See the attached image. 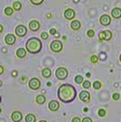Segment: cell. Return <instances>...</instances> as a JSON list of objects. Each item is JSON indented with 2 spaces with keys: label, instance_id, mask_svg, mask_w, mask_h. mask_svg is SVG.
Segmentation results:
<instances>
[{
  "label": "cell",
  "instance_id": "obj_1",
  "mask_svg": "<svg viewBox=\"0 0 121 122\" xmlns=\"http://www.w3.org/2000/svg\"><path fill=\"white\" fill-rule=\"evenodd\" d=\"M77 96L76 88H74L69 83L62 84L57 90V97L63 103H71Z\"/></svg>",
  "mask_w": 121,
  "mask_h": 122
},
{
  "label": "cell",
  "instance_id": "obj_2",
  "mask_svg": "<svg viewBox=\"0 0 121 122\" xmlns=\"http://www.w3.org/2000/svg\"><path fill=\"white\" fill-rule=\"evenodd\" d=\"M42 50V42L40 39L32 37L27 40L26 42V51L30 54H38Z\"/></svg>",
  "mask_w": 121,
  "mask_h": 122
},
{
  "label": "cell",
  "instance_id": "obj_3",
  "mask_svg": "<svg viewBox=\"0 0 121 122\" xmlns=\"http://www.w3.org/2000/svg\"><path fill=\"white\" fill-rule=\"evenodd\" d=\"M55 77H56L58 80H65L68 77V70L65 67H58V68L55 70Z\"/></svg>",
  "mask_w": 121,
  "mask_h": 122
},
{
  "label": "cell",
  "instance_id": "obj_4",
  "mask_svg": "<svg viewBox=\"0 0 121 122\" xmlns=\"http://www.w3.org/2000/svg\"><path fill=\"white\" fill-rule=\"evenodd\" d=\"M50 50L53 53H59L63 50V43L59 40H53L50 43Z\"/></svg>",
  "mask_w": 121,
  "mask_h": 122
},
{
  "label": "cell",
  "instance_id": "obj_5",
  "mask_svg": "<svg viewBox=\"0 0 121 122\" xmlns=\"http://www.w3.org/2000/svg\"><path fill=\"white\" fill-rule=\"evenodd\" d=\"M40 86H41V82H40V80H39L38 78H36V77L32 78L28 81V88H29L30 90L37 91L40 89Z\"/></svg>",
  "mask_w": 121,
  "mask_h": 122
},
{
  "label": "cell",
  "instance_id": "obj_6",
  "mask_svg": "<svg viewBox=\"0 0 121 122\" xmlns=\"http://www.w3.org/2000/svg\"><path fill=\"white\" fill-rule=\"evenodd\" d=\"M79 99L81 102H83V103H89L90 101H91V94H90V92L88 90H83L81 91V92L79 93Z\"/></svg>",
  "mask_w": 121,
  "mask_h": 122
},
{
  "label": "cell",
  "instance_id": "obj_7",
  "mask_svg": "<svg viewBox=\"0 0 121 122\" xmlns=\"http://www.w3.org/2000/svg\"><path fill=\"white\" fill-rule=\"evenodd\" d=\"M27 34V27L24 25H17L15 27V36L17 37H24Z\"/></svg>",
  "mask_w": 121,
  "mask_h": 122
},
{
  "label": "cell",
  "instance_id": "obj_8",
  "mask_svg": "<svg viewBox=\"0 0 121 122\" xmlns=\"http://www.w3.org/2000/svg\"><path fill=\"white\" fill-rule=\"evenodd\" d=\"M64 17L67 20V21H73L76 17V11L71 8H67L64 11Z\"/></svg>",
  "mask_w": 121,
  "mask_h": 122
},
{
  "label": "cell",
  "instance_id": "obj_9",
  "mask_svg": "<svg viewBox=\"0 0 121 122\" xmlns=\"http://www.w3.org/2000/svg\"><path fill=\"white\" fill-rule=\"evenodd\" d=\"M111 23V16L108 14H103L100 17V24L102 26H109Z\"/></svg>",
  "mask_w": 121,
  "mask_h": 122
},
{
  "label": "cell",
  "instance_id": "obj_10",
  "mask_svg": "<svg viewBox=\"0 0 121 122\" xmlns=\"http://www.w3.org/2000/svg\"><path fill=\"white\" fill-rule=\"evenodd\" d=\"M59 107H61V104H59L58 101H55V99H52V101L49 103L48 105V108L50 111H52V112H55V111H57L59 109Z\"/></svg>",
  "mask_w": 121,
  "mask_h": 122
},
{
  "label": "cell",
  "instance_id": "obj_11",
  "mask_svg": "<svg viewBox=\"0 0 121 122\" xmlns=\"http://www.w3.org/2000/svg\"><path fill=\"white\" fill-rule=\"evenodd\" d=\"M5 42L8 46H13L16 42V36L13 34H8L5 37Z\"/></svg>",
  "mask_w": 121,
  "mask_h": 122
},
{
  "label": "cell",
  "instance_id": "obj_12",
  "mask_svg": "<svg viewBox=\"0 0 121 122\" xmlns=\"http://www.w3.org/2000/svg\"><path fill=\"white\" fill-rule=\"evenodd\" d=\"M11 119L13 122H21L23 120V115L20 110H15L11 113Z\"/></svg>",
  "mask_w": 121,
  "mask_h": 122
},
{
  "label": "cell",
  "instance_id": "obj_13",
  "mask_svg": "<svg viewBox=\"0 0 121 122\" xmlns=\"http://www.w3.org/2000/svg\"><path fill=\"white\" fill-rule=\"evenodd\" d=\"M28 27H29V29L32 30V31H38V30L40 29V23H39L37 20H32V21L29 22Z\"/></svg>",
  "mask_w": 121,
  "mask_h": 122
},
{
  "label": "cell",
  "instance_id": "obj_14",
  "mask_svg": "<svg viewBox=\"0 0 121 122\" xmlns=\"http://www.w3.org/2000/svg\"><path fill=\"white\" fill-rule=\"evenodd\" d=\"M111 38H112V32L110 31V30L106 29L100 32V39H104L105 41H110Z\"/></svg>",
  "mask_w": 121,
  "mask_h": 122
},
{
  "label": "cell",
  "instance_id": "obj_15",
  "mask_svg": "<svg viewBox=\"0 0 121 122\" xmlns=\"http://www.w3.org/2000/svg\"><path fill=\"white\" fill-rule=\"evenodd\" d=\"M70 28L74 31L80 30V28H81V23H80V21H78V20H73V21L70 22Z\"/></svg>",
  "mask_w": 121,
  "mask_h": 122
},
{
  "label": "cell",
  "instance_id": "obj_16",
  "mask_svg": "<svg viewBox=\"0 0 121 122\" xmlns=\"http://www.w3.org/2000/svg\"><path fill=\"white\" fill-rule=\"evenodd\" d=\"M111 17L115 20L121 19V9L120 8H114L111 10Z\"/></svg>",
  "mask_w": 121,
  "mask_h": 122
},
{
  "label": "cell",
  "instance_id": "obj_17",
  "mask_svg": "<svg viewBox=\"0 0 121 122\" xmlns=\"http://www.w3.org/2000/svg\"><path fill=\"white\" fill-rule=\"evenodd\" d=\"M26 54H27V51L24 48H20L16 50V56H17L18 58H25Z\"/></svg>",
  "mask_w": 121,
  "mask_h": 122
},
{
  "label": "cell",
  "instance_id": "obj_18",
  "mask_svg": "<svg viewBox=\"0 0 121 122\" xmlns=\"http://www.w3.org/2000/svg\"><path fill=\"white\" fill-rule=\"evenodd\" d=\"M41 75H42V77L43 78H50L51 77V75H52V71H51V69L50 68H48V67H46V68H43L41 70Z\"/></svg>",
  "mask_w": 121,
  "mask_h": 122
},
{
  "label": "cell",
  "instance_id": "obj_19",
  "mask_svg": "<svg viewBox=\"0 0 121 122\" xmlns=\"http://www.w3.org/2000/svg\"><path fill=\"white\" fill-rule=\"evenodd\" d=\"M36 103L38 105H43L46 103V96L43 94H39L36 96Z\"/></svg>",
  "mask_w": 121,
  "mask_h": 122
},
{
  "label": "cell",
  "instance_id": "obj_20",
  "mask_svg": "<svg viewBox=\"0 0 121 122\" xmlns=\"http://www.w3.org/2000/svg\"><path fill=\"white\" fill-rule=\"evenodd\" d=\"M25 122H37V117L34 113H28L25 117Z\"/></svg>",
  "mask_w": 121,
  "mask_h": 122
},
{
  "label": "cell",
  "instance_id": "obj_21",
  "mask_svg": "<svg viewBox=\"0 0 121 122\" xmlns=\"http://www.w3.org/2000/svg\"><path fill=\"white\" fill-rule=\"evenodd\" d=\"M12 8H13L14 11H21L22 10V3L20 2V1H14Z\"/></svg>",
  "mask_w": 121,
  "mask_h": 122
},
{
  "label": "cell",
  "instance_id": "obj_22",
  "mask_svg": "<svg viewBox=\"0 0 121 122\" xmlns=\"http://www.w3.org/2000/svg\"><path fill=\"white\" fill-rule=\"evenodd\" d=\"M13 12H14V10H13V8H12V7H5V14L7 16H11L12 14H13Z\"/></svg>",
  "mask_w": 121,
  "mask_h": 122
},
{
  "label": "cell",
  "instance_id": "obj_23",
  "mask_svg": "<svg viewBox=\"0 0 121 122\" xmlns=\"http://www.w3.org/2000/svg\"><path fill=\"white\" fill-rule=\"evenodd\" d=\"M84 81V79H83L82 76H80V75H78V76L75 77V82L77 83V84H82V82Z\"/></svg>",
  "mask_w": 121,
  "mask_h": 122
},
{
  "label": "cell",
  "instance_id": "obj_24",
  "mask_svg": "<svg viewBox=\"0 0 121 122\" xmlns=\"http://www.w3.org/2000/svg\"><path fill=\"white\" fill-rule=\"evenodd\" d=\"M92 86H93L94 90H100V89L102 88V83H100V81H94L93 84H92Z\"/></svg>",
  "mask_w": 121,
  "mask_h": 122
},
{
  "label": "cell",
  "instance_id": "obj_25",
  "mask_svg": "<svg viewBox=\"0 0 121 122\" xmlns=\"http://www.w3.org/2000/svg\"><path fill=\"white\" fill-rule=\"evenodd\" d=\"M82 88L84 89V90H88L89 88H91V82H90L89 80H84L82 82Z\"/></svg>",
  "mask_w": 121,
  "mask_h": 122
},
{
  "label": "cell",
  "instance_id": "obj_26",
  "mask_svg": "<svg viewBox=\"0 0 121 122\" xmlns=\"http://www.w3.org/2000/svg\"><path fill=\"white\" fill-rule=\"evenodd\" d=\"M29 1L32 2V5H40L44 2V0H29Z\"/></svg>",
  "mask_w": 121,
  "mask_h": 122
},
{
  "label": "cell",
  "instance_id": "obj_27",
  "mask_svg": "<svg viewBox=\"0 0 121 122\" xmlns=\"http://www.w3.org/2000/svg\"><path fill=\"white\" fill-rule=\"evenodd\" d=\"M97 113H98V116H100V118H104L106 116V110L105 109H103V108H100V109H98Z\"/></svg>",
  "mask_w": 121,
  "mask_h": 122
},
{
  "label": "cell",
  "instance_id": "obj_28",
  "mask_svg": "<svg viewBox=\"0 0 121 122\" xmlns=\"http://www.w3.org/2000/svg\"><path fill=\"white\" fill-rule=\"evenodd\" d=\"M87 36H88L89 38H93L94 36H95V31H94L93 29H89V30L87 31Z\"/></svg>",
  "mask_w": 121,
  "mask_h": 122
},
{
  "label": "cell",
  "instance_id": "obj_29",
  "mask_svg": "<svg viewBox=\"0 0 121 122\" xmlns=\"http://www.w3.org/2000/svg\"><path fill=\"white\" fill-rule=\"evenodd\" d=\"M90 60H91V63H92V64H97V63H98V56L92 55Z\"/></svg>",
  "mask_w": 121,
  "mask_h": 122
},
{
  "label": "cell",
  "instance_id": "obj_30",
  "mask_svg": "<svg viewBox=\"0 0 121 122\" xmlns=\"http://www.w3.org/2000/svg\"><path fill=\"white\" fill-rule=\"evenodd\" d=\"M112 99L119 101V99H120V94H119V93H114V94H112Z\"/></svg>",
  "mask_w": 121,
  "mask_h": 122
},
{
  "label": "cell",
  "instance_id": "obj_31",
  "mask_svg": "<svg viewBox=\"0 0 121 122\" xmlns=\"http://www.w3.org/2000/svg\"><path fill=\"white\" fill-rule=\"evenodd\" d=\"M41 39L42 40H47L48 39V37H49V35H48V32H41Z\"/></svg>",
  "mask_w": 121,
  "mask_h": 122
},
{
  "label": "cell",
  "instance_id": "obj_32",
  "mask_svg": "<svg viewBox=\"0 0 121 122\" xmlns=\"http://www.w3.org/2000/svg\"><path fill=\"white\" fill-rule=\"evenodd\" d=\"M81 122H93V121H92V119L90 117H85L81 120Z\"/></svg>",
  "mask_w": 121,
  "mask_h": 122
},
{
  "label": "cell",
  "instance_id": "obj_33",
  "mask_svg": "<svg viewBox=\"0 0 121 122\" xmlns=\"http://www.w3.org/2000/svg\"><path fill=\"white\" fill-rule=\"evenodd\" d=\"M81 120L82 119H80L79 117H74L73 119H71V122H81Z\"/></svg>",
  "mask_w": 121,
  "mask_h": 122
},
{
  "label": "cell",
  "instance_id": "obj_34",
  "mask_svg": "<svg viewBox=\"0 0 121 122\" xmlns=\"http://www.w3.org/2000/svg\"><path fill=\"white\" fill-rule=\"evenodd\" d=\"M3 74H5V67L2 65H0V76H2Z\"/></svg>",
  "mask_w": 121,
  "mask_h": 122
},
{
  "label": "cell",
  "instance_id": "obj_35",
  "mask_svg": "<svg viewBox=\"0 0 121 122\" xmlns=\"http://www.w3.org/2000/svg\"><path fill=\"white\" fill-rule=\"evenodd\" d=\"M50 34L51 35H56V29H55V28H51V29H50Z\"/></svg>",
  "mask_w": 121,
  "mask_h": 122
},
{
  "label": "cell",
  "instance_id": "obj_36",
  "mask_svg": "<svg viewBox=\"0 0 121 122\" xmlns=\"http://www.w3.org/2000/svg\"><path fill=\"white\" fill-rule=\"evenodd\" d=\"M2 31H3V26L1 25V24H0V34H1Z\"/></svg>",
  "mask_w": 121,
  "mask_h": 122
},
{
  "label": "cell",
  "instance_id": "obj_37",
  "mask_svg": "<svg viewBox=\"0 0 121 122\" xmlns=\"http://www.w3.org/2000/svg\"><path fill=\"white\" fill-rule=\"evenodd\" d=\"M12 76L16 77V76H17V71H13V72H12Z\"/></svg>",
  "mask_w": 121,
  "mask_h": 122
},
{
  "label": "cell",
  "instance_id": "obj_38",
  "mask_svg": "<svg viewBox=\"0 0 121 122\" xmlns=\"http://www.w3.org/2000/svg\"><path fill=\"white\" fill-rule=\"evenodd\" d=\"M38 122H48V121H47V120H43V119H42V120H40V121H38Z\"/></svg>",
  "mask_w": 121,
  "mask_h": 122
},
{
  "label": "cell",
  "instance_id": "obj_39",
  "mask_svg": "<svg viewBox=\"0 0 121 122\" xmlns=\"http://www.w3.org/2000/svg\"><path fill=\"white\" fill-rule=\"evenodd\" d=\"M1 102H2V97H1V95H0V104H1Z\"/></svg>",
  "mask_w": 121,
  "mask_h": 122
},
{
  "label": "cell",
  "instance_id": "obj_40",
  "mask_svg": "<svg viewBox=\"0 0 121 122\" xmlns=\"http://www.w3.org/2000/svg\"><path fill=\"white\" fill-rule=\"evenodd\" d=\"M74 2H76V3H78V2H79V0H74Z\"/></svg>",
  "mask_w": 121,
  "mask_h": 122
},
{
  "label": "cell",
  "instance_id": "obj_41",
  "mask_svg": "<svg viewBox=\"0 0 121 122\" xmlns=\"http://www.w3.org/2000/svg\"><path fill=\"white\" fill-rule=\"evenodd\" d=\"M119 61H120V63H121V54H120V56H119Z\"/></svg>",
  "mask_w": 121,
  "mask_h": 122
},
{
  "label": "cell",
  "instance_id": "obj_42",
  "mask_svg": "<svg viewBox=\"0 0 121 122\" xmlns=\"http://www.w3.org/2000/svg\"><path fill=\"white\" fill-rule=\"evenodd\" d=\"M1 84H2V83H1V81H0V85H1Z\"/></svg>",
  "mask_w": 121,
  "mask_h": 122
},
{
  "label": "cell",
  "instance_id": "obj_43",
  "mask_svg": "<svg viewBox=\"0 0 121 122\" xmlns=\"http://www.w3.org/2000/svg\"><path fill=\"white\" fill-rule=\"evenodd\" d=\"M0 112H1V108H0Z\"/></svg>",
  "mask_w": 121,
  "mask_h": 122
}]
</instances>
